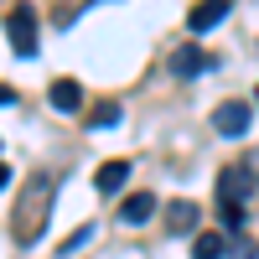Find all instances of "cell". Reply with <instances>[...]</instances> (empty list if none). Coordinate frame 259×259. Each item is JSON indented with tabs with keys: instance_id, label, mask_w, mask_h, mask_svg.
I'll list each match as a JSON object with an SVG mask.
<instances>
[{
	"instance_id": "1",
	"label": "cell",
	"mask_w": 259,
	"mask_h": 259,
	"mask_svg": "<svg viewBox=\"0 0 259 259\" xmlns=\"http://www.w3.org/2000/svg\"><path fill=\"white\" fill-rule=\"evenodd\" d=\"M52 171H36V177L21 187V202H16V212H11V228H16V244L26 249V244H36L41 233H47V218H52Z\"/></svg>"
},
{
	"instance_id": "2",
	"label": "cell",
	"mask_w": 259,
	"mask_h": 259,
	"mask_svg": "<svg viewBox=\"0 0 259 259\" xmlns=\"http://www.w3.org/2000/svg\"><path fill=\"white\" fill-rule=\"evenodd\" d=\"M6 36H11V47L21 52V57H31L36 52V11L21 0V6H11V16H6Z\"/></svg>"
},
{
	"instance_id": "3",
	"label": "cell",
	"mask_w": 259,
	"mask_h": 259,
	"mask_svg": "<svg viewBox=\"0 0 259 259\" xmlns=\"http://www.w3.org/2000/svg\"><path fill=\"white\" fill-rule=\"evenodd\" d=\"M249 119H254V109H249L244 99H228V104L212 109V130H218V135H233V140L249 130Z\"/></svg>"
},
{
	"instance_id": "4",
	"label": "cell",
	"mask_w": 259,
	"mask_h": 259,
	"mask_svg": "<svg viewBox=\"0 0 259 259\" xmlns=\"http://www.w3.org/2000/svg\"><path fill=\"white\" fill-rule=\"evenodd\" d=\"M249 192H254V177H249L244 161H239L233 171H223V177H218V207H244Z\"/></svg>"
},
{
	"instance_id": "5",
	"label": "cell",
	"mask_w": 259,
	"mask_h": 259,
	"mask_svg": "<svg viewBox=\"0 0 259 259\" xmlns=\"http://www.w3.org/2000/svg\"><path fill=\"white\" fill-rule=\"evenodd\" d=\"M207 52L202 47H177V52H171V73H177V78H197V73H207Z\"/></svg>"
},
{
	"instance_id": "6",
	"label": "cell",
	"mask_w": 259,
	"mask_h": 259,
	"mask_svg": "<svg viewBox=\"0 0 259 259\" xmlns=\"http://www.w3.org/2000/svg\"><path fill=\"white\" fill-rule=\"evenodd\" d=\"M223 16H228V0H197L192 16H187V26H192V31H212Z\"/></svg>"
},
{
	"instance_id": "7",
	"label": "cell",
	"mask_w": 259,
	"mask_h": 259,
	"mask_svg": "<svg viewBox=\"0 0 259 259\" xmlns=\"http://www.w3.org/2000/svg\"><path fill=\"white\" fill-rule=\"evenodd\" d=\"M47 99H52V109H62V114H73L78 104H83V89H78L73 78H57L52 89H47Z\"/></svg>"
},
{
	"instance_id": "8",
	"label": "cell",
	"mask_w": 259,
	"mask_h": 259,
	"mask_svg": "<svg viewBox=\"0 0 259 259\" xmlns=\"http://www.w3.org/2000/svg\"><path fill=\"white\" fill-rule=\"evenodd\" d=\"M166 228H171V233H187V228H197V202L177 197V202L166 207Z\"/></svg>"
},
{
	"instance_id": "9",
	"label": "cell",
	"mask_w": 259,
	"mask_h": 259,
	"mask_svg": "<svg viewBox=\"0 0 259 259\" xmlns=\"http://www.w3.org/2000/svg\"><path fill=\"white\" fill-rule=\"evenodd\" d=\"M228 239H233V233H197V239H192V259H223Z\"/></svg>"
},
{
	"instance_id": "10",
	"label": "cell",
	"mask_w": 259,
	"mask_h": 259,
	"mask_svg": "<svg viewBox=\"0 0 259 259\" xmlns=\"http://www.w3.org/2000/svg\"><path fill=\"white\" fill-rule=\"evenodd\" d=\"M124 182H130V161H109V166H99V177H94L99 192H119Z\"/></svg>"
},
{
	"instance_id": "11",
	"label": "cell",
	"mask_w": 259,
	"mask_h": 259,
	"mask_svg": "<svg viewBox=\"0 0 259 259\" xmlns=\"http://www.w3.org/2000/svg\"><path fill=\"white\" fill-rule=\"evenodd\" d=\"M150 212H156V197H150V192H135V197H124L119 218H124V223H145Z\"/></svg>"
},
{
	"instance_id": "12",
	"label": "cell",
	"mask_w": 259,
	"mask_h": 259,
	"mask_svg": "<svg viewBox=\"0 0 259 259\" xmlns=\"http://www.w3.org/2000/svg\"><path fill=\"white\" fill-rule=\"evenodd\" d=\"M109 124H119V104H104L89 114V130H109Z\"/></svg>"
},
{
	"instance_id": "13",
	"label": "cell",
	"mask_w": 259,
	"mask_h": 259,
	"mask_svg": "<svg viewBox=\"0 0 259 259\" xmlns=\"http://www.w3.org/2000/svg\"><path fill=\"white\" fill-rule=\"evenodd\" d=\"M244 171H249V177H254V187H259V150H249V156H244Z\"/></svg>"
},
{
	"instance_id": "14",
	"label": "cell",
	"mask_w": 259,
	"mask_h": 259,
	"mask_svg": "<svg viewBox=\"0 0 259 259\" xmlns=\"http://www.w3.org/2000/svg\"><path fill=\"white\" fill-rule=\"evenodd\" d=\"M0 104H16V89H11V83H0Z\"/></svg>"
},
{
	"instance_id": "15",
	"label": "cell",
	"mask_w": 259,
	"mask_h": 259,
	"mask_svg": "<svg viewBox=\"0 0 259 259\" xmlns=\"http://www.w3.org/2000/svg\"><path fill=\"white\" fill-rule=\"evenodd\" d=\"M6 182H11V171H6V166H0V187H6Z\"/></svg>"
},
{
	"instance_id": "16",
	"label": "cell",
	"mask_w": 259,
	"mask_h": 259,
	"mask_svg": "<svg viewBox=\"0 0 259 259\" xmlns=\"http://www.w3.org/2000/svg\"><path fill=\"white\" fill-rule=\"evenodd\" d=\"M254 99H259V94H254Z\"/></svg>"
}]
</instances>
